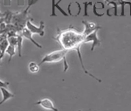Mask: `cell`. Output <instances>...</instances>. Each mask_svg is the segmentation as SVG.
<instances>
[{
	"mask_svg": "<svg viewBox=\"0 0 131 111\" xmlns=\"http://www.w3.org/2000/svg\"><path fill=\"white\" fill-rule=\"evenodd\" d=\"M85 37L86 36L84 35L83 33L78 32L74 27L70 25L68 28L64 30L58 29V33H57L55 37H53V39H55L62 46V48L67 49V50L70 51V52L71 51H76L78 54V58L80 59V62L81 64V67L84 73L91 76L93 79L96 80L97 82H101V80L95 77L90 72H88L85 67V66H84L81 53V47L82 45L85 44Z\"/></svg>",
	"mask_w": 131,
	"mask_h": 111,
	"instance_id": "obj_1",
	"label": "cell"
},
{
	"mask_svg": "<svg viewBox=\"0 0 131 111\" xmlns=\"http://www.w3.org/2000/svg\"><path fill=\"white\" fill-rule=\"evenodd\" d=\"M69 52L70 51L62 48L60 50H57L50 53H47L41 59L40 65L44 63L59 62L60 60H63L64 61V72H67V70L68 69V64L67 62V55Z\"/></svg>",
	"mask_w": 131,
	"mask_h": 111,
	"instance_id": "obj_2",
	"label": "cell"
},
{
	"mask_svg": "<svg viewBox=\"0 0 131 111\" xmlns=\"http://www.w3.org/2000/svg\"><path fill=\"white\" fill-rule=\"evenodd\" d=\"M29 10L28 8H26L23 12H15L13 13V17H12V24L15 26L17 31L18 33H20L23 29L26 26V23L29 20H32V18L29 16Z\"/></svg>",
	"mask_w": 131,
	"mask_h": 111,
	"instance_id": "obj_3",
	"label": "cell"
},
{
	"mask_svg": "<svg viewBox=\"0 0 131 111\" xmlns=\"http://www.w3.org/2000/svg\"><path fill=\"white\" fill-rule=\"evenodd\" d=\"M26 28L32 34H39L41 37L45 35V22L44 21H40V24L39 26H37V25H33L31 22V20H29L26 23Z\"/></svg>",
	"mask_w": 131,
	"mask_h": 111,
	"instance_id": "obj_4",
	"label": "cell"
},
{
	"mask_svg": "<svg viewBox=\"0 0 131 111\" xmlns=\"http://www.w3.org/2000/svg\"><path fill=\"white\" fill-rule=\"evenodd\" d=\"M107 4L114 5V10H115V16H117V6H122V14L121 16H125L124 14V6L128 5L130 6V16H131V1H127V0H105Z\"/></svg>",
	"mask_w": 131,
	"mask_h": 111,
	"instance_id": "obj_5",
	"label": "cell"
},
{
	"mask_svg": "<svg viewBox=\"0 0 131 111\" xmlns=\"http://www.w3.org/2000/svg\"><path fill=\"white\" fill-rule=\"evenodd\" d=\"M92 42V46H91V51H94V48L97 46H100L101 45V40L98 38V30L93 32L92 33L88 34L85 37V43H89Z\"/></svg>",
	"mask_w": 131,
	"mask_h": 111,
	"instance_id": "obj_6",
	"label": "cell"
},
{
	"mask_svg": "<svg viewBox=\"0 0 131 111\" xmlns=\"http://www.w3.org/2000/svg\"><path fill=\"white\" fill-rule=\"evenodd\" d=\"M82 24L84 25V27H85V28H84V31L82 32L85 36L92 33L93 32L96 31V30L99 31V30L101 29V26H100V25H98L94 22H91V21L82 20Z\"/></svg>",
	"mask_w": 131,
	"mask_h": 111,
	"instance_id": "obj_7",
	"label": "cell"
},
{
	"mask_svg": "<svg viewBox=\"0 0 131 111\" xmlns=\"http://www.w3.org/2000/svg\"><path fill=\"white\" fill-rule=\"evenodd\" d=\"M35 105H39L42 108H45V109L52 110V111H59L58 108L54 106V103L52 102V100H50L49 98H45V99H42L36 102Z\"/></svg>",
	"mask_w": 131,
	"mask_h": 111,
	"instance_id": "obj_8",
	"label": "cell"
},
{
	"mask_svg": "<svg viewBox=\"0 0 131 111\" xmlns=\"http://www.w3.org/2000/svg\"><path fill=\"white\" fill-rule=\"evenodd\" d=\"M20 33H21V35L23 36V38H25V39H29L31 42H32V43L34 44L35 46H37V47L42 48V46H41V45H40V44H39L38 42H36V40H35L34 39H33L32 33H31V32L26 28V26H25V28L20 32Z\"/></svg>",
	"mask_w": 131,
	"mask_h": 111,
	"instance_id": "obj_9",
	"label": "cell"
},
{
	"mask_svg": "<svg viewBox=\"0 0 131 111\" xmlns=\"http://www.w3.org/2000/svg\"><path fill=\"white\" fill-rule=\"evenodd\" d=\"M62 1H63V0H59L58 3H56L55 0H52V13H51V15H50L51 17H57V14H56V12H55L56 9H58L59 11H60V12L63 15H64L65 17H67V16H68V14H67V12H66L65 11L62 9V8L60 7V4Z\"/></svg>",
	"mask_w": 131,
	"mask_h": 111,
	"instance_id": "obj_10",
	"label": "cell"
},
{
	"mask_svg": "<svg viewBox=\"0 0 131 111\" xmlns=\"http://www.w3.org/2000/svg\"><path fill=\"white\" fill-rule=\"evenodd\" d=\"M0 91H1V93H2V100H1V102H0V106L3 103H5L6 101L10 99V98H13L15 96L14 94L10 93V92L8 90L7 87H0Z\"/></svg>",
	"mask_w": 131,
	"mask_h": 111,
	"instance_id": "obj_11",
	"label": "cell"
},
{
	"mask_svg": "<svg viewBox=\"0 0 131 111\" xmlns=\"http://www.w3.org/2000/svg\"><path fill=\"white\" fill-rule=\"evenodd\" d=\"M13 13H14V12H10V11H6L5 13H4V16H3L4 22H5L6 25L12 24V17H13Z\"/></svg>",
	"mask_w": 131,
	"mask_h": 111,
	"instance_id": "obj_12",
	"label": "cell"
},
{
	"mask_svg": "<svg viewBox=\"0 0 131 111\" xmlns=\"http://www.w3.org/2000/svg\"><path fill=\"white\" fill-rule=\"evenodd\" d=\"M8 46H9V42H8L7 39H5L4 41H2L1 43H0V52H1V58L2 59H3L4 56H5L6 49H7Z\"/></svg>",
	"mask_w": 131,
	"mask_h": 111,
	"instance_id": "obj_13",
	"label": "cell"
},
{
	"mask_svg": "<svg viewBox=\"0 0 131 111\" xmlns=\"http://www.w3.org/2000/svg\"><path fill=\"white\" fill-rule=\"evenodd\" d=\"M16 49H17L16 46H12V45H9V46H8V47H7V49H6L5 53L9 54V56H10L9 62H10V60H12V58L14 56V55H15V53H16Z\"/></svg>",
	"mask_w": 131,
	"mask_h": 111,
	"instance_id": "obj_14",
	"label": "cell"
},
{
	"mask_svg": "<svg viewBox=\"0 0 131 111\" xmlns=\"http://www.w3.org/2000/svg\"><path fill=\"white\" fill-rule=\"evenodd\" d=\"M28 68H29V70H30V72L32 73V74L39 73V70H40V67H39V65H38L36 62H30L29 63Z\"/></svg>",
	"mask_w": 131,
	"mask_h": 111,
	"instance_id": "obj_15",
	"label": "cell"
},
{
	"mask_svg": "<svg viewBox=\"0 0 131 111\" xmlns=\"http://www.w3.org/2000/svg\"><path fill=\"white\" fill-rule=\"evenodd\" d=\"M23 36L21 35V33H19L18 34V45H17V49H18V55L19 57L22 56V40H23Z\"/></svg>",
	"mask_w": 131,
	"mask_h": 111,
	"instance_id": "obj_16",
	"label": "cell"
},
{
	"mask_svg": "<svg viewBox=\"0 0 131 111\" xmlns=\"http://www.w3.org/2000/svg\"><path fill=\"white\" fill-rule=\"evenodd\" d=\"M83 5L84 6H85V12H84V16L85 17H88V5H92V2H85V3H83Z\"/></svg>",
	"mask_w": 131,
	"mask_h": 111,
	"instance_id": "obj_17",
	"label": "cell"
},
{
	"mask_svg": "<svg viewBox=\"0 0 131 111\" xmlns=\"http://www.w3.org/2000/svg\"><path fill=\"white\" fill-rule=\"evenodd\" d=\"M38 2H39V0H28V1H27V7L26 8L30 9L31 6L33 5H35V4H37Z\"/></svg>",
	"mask_w": 131,
	"mask_h": 111,
	"instance_id": "obj_18",
	"label": "cell"
},
{
	"mask_svg": "<svg viewBox=\"0 0 131 111\" xmlns=\"http://www.w3.org/2000/svg\"><path fill=\"white\" fill-rule=\"evenodd\" d=\"M96 5H97V3L94 4V6H93V12H94V14L96 15L97 17H102L103 14H99V13H97V12H96Z\"/></svg>",
	"mask_w": 131,
	"mask_h": 111,
	"instance_id": "obj_19",
	"label": "cell"
},
{
	"mask_svg": "<svg viewBox=\"0 0 131 111\" xmlns=\"http://www.w3.org/2000/svg\"><path fill=\"white\" fill-rule=\"evenodd\" d=\"M10 83L9 82H2L0 80V87H8Z\"/></svg>",
	"mask_w": 131,
	"mask_h": 111,
	"instance_id": "obj_20",
	"label": "cell"
},
{
	"mask_svg": "<svg viewBox=\"0 0 131 111\" xmlns=\"http://www.w3.org/2000/svg\"><path fill=\"white\" fill-rule=\"evenodd\" d=\"M7 39V34L5 33H3V34H0V43H1L2 41H4L5 39Z\"/></svg>",
	"mask_w": 131,
	"mask_h": 111,
	"instance_id": "obj_21",
	"label": "cell"
},
{
	"mask_svg": "<svg viewBox=\"0 0 131 111\" xmlns=\"http://www.w3.org/2000/svg\"><path fill=\"white\" fill-rule=\"evenodd\" d=\"M17 5L18 6H23L25 5V0H17Z\"/></svg>",
	"mask_w": 131,
	"mask_h": 111,
	"instance_id": "obj_22",
	"label": "cell"
},
{
	"mask_svg": "<svg viewBox=\"0 0 131 111\" xmlns=\"http://www.w3.org/2000/svg\"><path fill=\"white\" fill-rule=\"evenodd\" d=\"M4 5L5 6H10L12 5V0H4Z\"/></svg>",
	"mask_w": 131,
	"mask_h": 111,
	"instance_id": "obj_23",
	"label": "cell"
},
{
	"mask_svg": "<svg viewBox=\"0 0 131 111\" xmlns=\"http://www.w3.org/2000/svg\"><path fill=\"white\" fill-rule=\"evenodd\" d=\"M3 16H4V14L1 13V12H0V18H3Z\"/></svg>",
	"mask_w": 131,
	"mask_h": 111,
	"instance_id": "obj_24",
	"label": "cell"
},
{
	"mask_svg": "<svg viewBox=\"0 0 131 111\" xmlns=\"http://www.w3.org/2000/svg\"><path fill=\"white\" fill-rule=\"evenodd\" d=\"M1 59H2V58H1V52H0V62H1Z\"/></svg>",
	"mask_w": 131,
	"mask_h": 111,
	"instance_id": "obj_25",
	"label": "cell"
}]
</instances>
